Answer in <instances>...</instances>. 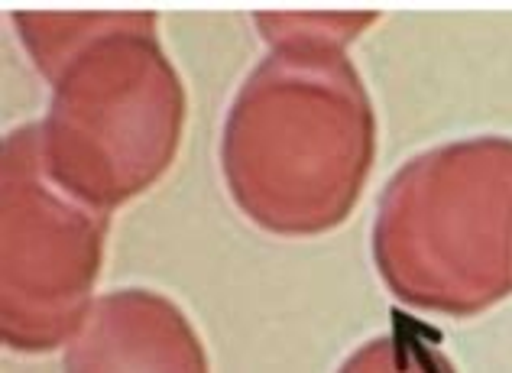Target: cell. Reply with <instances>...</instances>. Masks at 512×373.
Masks as SVG:
<instances>
[{"instance_id":"obj_4","label":"cell","mask_w":512,"mask_h":373,"mask_svg":"<svg viewBox=\"0 0 512 373\" xmlns=\"http://www.w3.org/2000/svg\"><path fill=\"white\" fill-rule=\"evenodd\" d=\"M104 215L62 192L39 156L36 124L4 143V341L39 354L69 348L94 309Z\"/></svg>"},{"instance_id":"obj_5","label":"cell","mask_w":512,"mask_h":373,"mask_svg":"<svg viewBox=\"0 0 512 373\" xmlns=\"http://www.w3.org/2000/svg\"><path fill=\"white\" fill-rule=\"evenodd\" d=\"M65 373H211L205 344L179 305L150 289L94 299L65 348Z\"/></svg>"},{"instance_id":"obj_6","label":"cell","mask_w":512,"mask_h":373,"mask_svg":"<svg viewBox=\"0 0 512 373\" xmlns=\"http://www.w3.org/2000/svg\"><path fill=\"white\" fill-rule=\"evenodd\" d=\"M338 373H448L444 361L409 338H373L347 357Z\"/></svg>"},{"instance_id":"obj_1","label":"cell","mask_w":512,"mask_h":373,"mask_svg":"<svg viewBox=\"0 0 512 373\" xmlns=\"http://www.w3.org/2000/svg\"><path fill=\"white\" fill-rule=\"evenodd\" d=\"M347 17H276L256 69L221 133L234 202L260 228L289 237L331 231L357 205L376 153V121L344 36Z\"/></svg>"},{"instance_id":"obj_3","label":"cell","mask_w":512,"mask_h":373,"mask_svg":"<svg viewBox=\"0 0 512 373\" xmlns=\"http://www.w3.org/2000/svg\"><path fill=\"white\" fill-rule=\"evenodd\" d=\"M373 260L422 312L464 318L512 296V140L444 143L402 166L376 208Z\"/></svg>"},{"instance_id":"obj_2","label":"cell","mask_w":512,"mask_h":373,"mask_svg":"<svg viewBox=\"0 0 512 373\" xmlns=\"http://www.w3.org/2000/svg\"><path fill=\"white\" fill-rule=\"evenodd\" d=\"M33 62L52 82L36 124L49 179L111 211L163 176L179 153L185 91L143 13H20Z\"/></svg>"}]
</instances>
